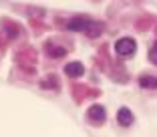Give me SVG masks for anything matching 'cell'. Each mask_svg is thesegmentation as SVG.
<instances>
[{
    "mask_svg": "<svg viewBox=\"0 0 157 137\" xmlns=\"http://www.w3.org/2000/svg\"><path fill=\"white\" fill-rule=\"evenodd\" d=\"M117 121H119V125H123V127H131L133 121H135V117L127 107H121V109L117 111Z\"/></svg>",
    "mask_w": 157,
    "mask_h": 137,
    "instance_id": "277c9868",
    "label": "cell"
},
{
    "mask_svg": "<svg viewBox=\"0 0 157 137\" xmlns=\"http://www.w3.org/2000/svg\"><path fill=\"white\" fill-rule=\"evenodd\" d=\"M89 22H91L89 18L78 16V18L69 20V22H67V28H69V30H75V32H85V30H87V26H89Z\"/></svg>",
    "mask_w": 157,
    "mask_h": 137,
    "instance_id": "3957f363",
    "label": "cell"
},
{
    "mask_svg": "<svg viewBox=\"0 0 157 137\" xmlns=\"http://www.w3.org/2000/svg\"><path fill=\"white\" fill-rule=\"evenodd\" d=\"M87 119L91 121V123H95V125L105 123V119H107L105 107H103V105H91V107H89V113H87Z\"/></svg>",
    "mask_w": 157,
    "mask_h": 137,
    "instance_id": "7a4b0ae2",
    "label": "cell"
},
{
    "mask_svg": "<svg viewBox=\"0 0 157 137\" xmlns=\"http://www.w3.org/2000/svg\"><path fill=\"white\" fill-rule=\"evenodd\" d=\"M103 30H105V24H103V22H95V20H91L89 26H87V30H85V34L91 37V38H97V37L103 34Z\"/></svg>",
    "mask_w": 157,
    "mask_h": 137,
    "instance_id": "5b68a950",
    "label": "cell"
},
{
    "mask_svg": "<svg viewBox=\"0 0 157 137\" xmlns=\"http://www.w3.org/2000/svg\"><path fill=\"white\" fill-rule=\"evenodd\" d=\"M44 53H46L48 57H52V59H59V57H65V55H67V49H63V46H56V45H52V42H46Z\"/></svg>",
    "mask_w": 157,
    "mask_h": 137,
    "instance_id": "52a82bcc",
    "label": "cell"
},
{
    "mask_svg": "<svg viewBox=\"0 0 157 137\" xmlns=\"http://www.w3.org/2000/svg\"><path fill=\"white\" fill-rule=\"evenodd\" d=\"M139 85L143 89H157V77H149V75H145V77L139 79Z\"/></svg>",
    "mask_w": 157,
    "mask_h": 137,
    "instance_id": "ba28073f",
    "label": "cell"
},
{
    "mask_svg": "<svg viewBox=\"0 0 157 137\" xmlns=\"http://www.w3.org/2000/svg\"><path fill=\"white\" fill-rule=\"evenodd\" d=\"M135 49H137V42H135V38H131V37H123V38H119V41L115 42V53L119 57H123V59L133 57Z\"/></svg>",
    "mask_w": 157,
    "mask_h": 137,
    "instance_id": "6da1fadb",
    "label": "cell"
},
{
    "mask_svg": "<svg viewBox=\"0 0 157 137\" xmlns=\"http://www.w3.org/2000/svg\"><path fill=\"white\" fill-rule=\"evenodd\" d=\"M149 59H151V61H155V63H157V42L151 46V50H149Z\"/></svg>",
    "mask_w": 157,
    "mask_h": 137,
    "instance_id": "9c48e42d",
    "label": "cell"
},
{
    "mask_svg": "<svg viewBox=\"0 0 157 137\" xmlns=\"http://www.w3.org/2000/svg\"><path fill=\"white\" fill-rule=\"evenodd\" d=\"M65 73L69 75V77H73V79H77V77H83V73H85V67L81 63H67L65 65Z\"/></svg>",
    "mask_w": 157,
    "mask_h": 137,
    "instance_id": "8992f818",
    "label": "cell"
}]
</instances>
